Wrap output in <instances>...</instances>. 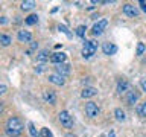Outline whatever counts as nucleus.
Segmentation results:
<instances>
[{"instance_id":"obj_8","label":"nucleus","mask_w":146,"mask_h":137,"mask_svg":"<svg viewBox=\"0 0 146 137\" xmlns=\"http://www.w3.org/2000/svg\"><path fill=\"white\" fill-rule=\"evenodd\" d=\"M129 90H131V84H129L126 79H120V81L117 82V93H119V94L128 93Z\"/></svg>"},{"instance_id":"obj_28","label":"nucleus","mask_w":146,"mask_h":137,"mask_svg":"<svg viewBox=\"0 0 146 137\" xmlns=\"http://www.w3.org/2000/svg\"><path fill=\"white\" fill-rule=\"evenodd\" d=\"M6 85H3V84H0V94H3V93H6Z\"/></svg>"},{"instance_id":"obj_22","label":"nucleus","mask_w":146,"mask_h":137,"mask_svg":"<svg viewBox=\"0 0 146 137\" xmlns=\"http://www.w3.org/2000/svg\"><path fill=\"white\" fill-rule=\"evenodd\" d=\"M114 116H116V119L119 122L125 120V111H123L122 108H116V110H114Z\"/></svg>"},{"instance_id":"obj_5","label":"nucleus","mask_w":146,"mask_h":137,"mask_svg":"<svg viewBox=\"0 0 146 137\" xmlns=\"http://www.w3.org/2000/svg\"><path fill=\"white\" fill-rule=\"evenodd\" d=\"M107 26H108V20H107V18H102V20H99V21L93 26L91 34H93V35H100L105 29H107Z\"/></svg>"},{"instance_id":"obj_30","label":"nucleus","mask_w":146,"mask_h":137,"mask_svg":"<svg viewBox=\"0 0 146 137\" xmlns=\"http://www.w3.org/2000/svg\"><path fill=\"white\" fill-rule=\"evenodd\" d=\"M67 137H78V136H72V134H68Z\"/></svg>"},{"instance_id":"obj_4","label":"nucleus","mask_w":146,"mask_h":137,"mask_svg":"<svg viewBox=\"0 0 146 137\" xmlns=\"http://www.w3.org/2000/svg\"><path fill=\"white\" fill-rule=\"evenodd\" d=\"M58 119L64 128H72L73 126V117L68 114V111H61L58 114Z\"/></svg>"},{"instance_id":"obj_12","label":"nucleus","mask_w":146,"mask_h":137,"mask_svg":"<svg viewBox=\"0 0 146 137\" xmlns=\"http://www.w3.org/2000/svg\"><path fill=\"white\" fill-rule=\"evenodd\" d=\"M49 82H52L55 85H64L66 79H64V76L58 75V73H52V75H49Z\"/></svg>"},{"instance_id":"obj_16","label":"nucleus","mask_w":146,"mask_h":137,"mask_svg":"<svg viewBox=\"0 0 146 137\" xmlns=\"http://www.w3.org/2000/svg\"><path fill=\"white\" fill-rule=\"evenodd\" d=\"M12 43V38L6 34H0V44L3 46V47H8L9 44Z\"/></svg>"},{"instance_id":"obj_21","label":"nucleus","mask_w":146,"mask_h":137,"mask_svg":"<svg viewBox=\"0 0 146 137\" xmlns=\"http://www.w3.org/2000/svg\"><path fill=\"white\" fill-rule=\"evenodd\" d=\"M27 128H29V134H31L32 137H40V132L36 131L34 122H29V123H27Z\"/></svg>"},{"instance_id":"obj_17","label":"nucleus","mask_w":146,"mask_h":137,"mask_svg":"<svg viewBox=\"0 0 146 137\" xmlns=\"http://www.w3.org/2000/svg\"><path fill=\"white\" fill-rule=\"evenodd\" d=\"M47 59H50L47 50H41V52L36 55V61H40V63H46Z\"/></svg>"},{"instance_id":"obj_14","label":"nucleus","mask_w":146,"mask_h":137,"mask_svg":"<svg viewBox=\"0 0 146 137\" xmlns=\"http://www.w3.org/2000/svg\"><path fill=\"white\" fill-rule=\"evenodd\" d=\"M18 40L21 41V43H29V41L32 40V34L29 31H18Z\"/></svg>"},{"instance_id":"obj_18","label":"nucleus","mask_w":146,"mask_h":137,"mask_svg":"<svg viewBox=\"0 0 146 137\" xmlns=\"http://www.w3.org/2000/svg\"><path fill=\"white\" fill-rule=\"evenodd\" d=\"M137 114L141 116V117H146V100L139 104V107H137Z\"/></svg>"},{"instance_id":"obj_15","label":"nucleus","mask_w":146,"mask_h":137,"mask_svg":"<svg viewBox=\"0 0 146 137\" xmlns=\"http://www.w3.org/2000/svg\"><path fill=\"white\" fill-rule=\"evenodd\" d=\"M98 94V90L94 88V87H85L84 90H82V93H81V96L82 98H93V96H96Z\"/></svg>"},{"instance_id":"obj_6","label":"nucleus","mask_w":146,"mask_h":137,"mask_svg":"<svg viewBox=\"0 0 146 137\" xmlns=\"http://www.w3.org/2000/svg\"><path fill=\"white\" fill-rule=\"evenodd\" d=\"M67 55L62 53V52H55L50 55V63H53L55 66H58V64H62L64 61H66Z\"/></svg>"},{"instance_id":"obj_29","label":"nucleus","mask_w":146,"mask_h":137,"mask_svg":"<svg viewBox=\"0 0 146 137\" xmlns=\"http://www.w3.org/2000/svg\"><path fill=\"white\" fill-rule=\"evenodd\" d=\"M140 6H141V9L146 12V2H143V0H140Z\"/></svg>"},{"instance_id":"obj_26","label":"nucleus","mask_w":146,"mask_h":137,"mask_svg":"<svg viewBox=\"0 0 146 137\" xmlns=\"http://www.w3.org/2000/svg\"><path fill=\"white\" fill-rule=\"evenodd\" d=\"M58 29L61 31V32H64V34H66L67 37H72V35H70V32H68V29H67V27L64 26V25H59V26H58Z\"/></svg>"},{"instance_id":"obj_27","label":"nucleus","mask_w":146,"mask_h":137,"mask_svg":"<svg viewBox=\"0 0 146 137\" xmlns=\"http://www.w3.org/2000/svg\"><path fill=\"white\" fill-rule=\"evenodd\" d=\"M140 87H141L143 91H146V78H141L140 79Z\"/></svg>"},{"instance_id":"obj_1","label":"nucleus","mask_w":146,"mask_h":137,"mask_svg":"<svg viewBox=\"0 0 146 137\" xmlns=\"http://www.w3.org/2000/svg\"><path fill=\"white\" fill-rule=\"evenodd\" d=\"M23 128H25V125H23L21 119L18 117H9L8 122H6V134L9 137H18L23 132Z\"/></svg>"},{"instance_id":"obj_11","label":"nucleus","mask_w":146,"mask_h":137,"mask_svg":"<svg viewBox=\"0 0 146 137\" xmlns=\"http://www.w3.org/2000/svg\"><path fill=\"white\" fill-rule=\"evenodd\" d=\"M102 52L105 55H114L117 52V46L114 43H104L102 44Z\"/></svg>"},{"instance_id":"obj_24","label":"nucleus","mask_w":146,"mask_h":137,"mask_svg":"<svg viewBox=\"0 0 146 137\" xmlns=\"http://www.w3.org/2000/svg\"><path fill=\"white\" fill-rule=\"evenodd\" d=\"M85 31H87V27L82 25V26H78V29H76V35L78 37H81V38H84L85 37Z\"/></svg>"},{"instance_id":"obj_2","label":"nucleus","mask_w":146,"mask_h":137,"mask_svg":"<svg viewBox=\"0 0 146 137\" xmlns=\"http://www.w3.org/2000/svg\"><path fill=\"white\" fill-rule=\"evenodd\" d=\"M96 50H98V43H96L94 40L85 41L84 49H82V57H84L85 59H88V58H91L96 53Z\"/></svg>"},{"instance_id":"obj_7","label":"nucleus","mask_w":146,"mask_h":137,"mask_svg":"<svg viewBox=\"0 0 146 137\" xmlns=\"http://www.w3.org/2000/svg\"><path fill=\"white\" fill-rule=\"evenodd\" d=\"M139 98H140V93H139L135 88H131V90L126 93V102L129 104V105H134L137 100H139Z\"/></svg>"},{"instance_id":"obj_9","label":"nucleus","mask_w":146,"mask_h":137,"mask_svg":"<svg viewBox=\"0 0 146 137\" xmlns=\"http://www.w3.org/2000/svg\"><path fill=\"white\" fill-rule=\"evenodd\" d=\"M123 12H125V15H128V17H137L139 15V9L131 3L123 5Z\"/></svg>"},{"instance_id":"obj_23","label":"nucleus","mask_w":146,"mask_h":137,"mask_svg":"<svg viewBox=\"0 0 146 137\" xmlns=\"http://www.w3.org/2000/svg\"><path fill=\"white\" fill-rule=\"evenodd\" d=\"M40 137H53V134H52V131H50L49 128H41Z\"/></svg>"},{"instance_id":"obj_20","label":"nucleus","mask_w":146,"mask_h":137,"mask_svg":"<svg viewBox=\"0 0 146 137\" xmlns=\"http://www.w3.org/2000/svg\"><path fill=\"white\" fill-rule=\"evenodd\" d=\"M36 21H38V15H36V14H31V15L26 17V20H25V23H26V25H29V26L35 25Z\"/></svg>"},{"instance_id":"obj_25","label":"nucleus","mask_w":146,"mask_h":137,"mask_svg":"<svg viewBox=\"0 0 146 137\" xmlns=\"http://www.w3.org/2000/svg\"><path fill=\"white\" fill-rule=\"evenodd\" d=\"M145 50H146V47H145V44H143V43H137V50H135V55H137V57L143 55Z\"/></svg>"},{"instance_id":"obj_3","label":"nucleus","mask_w":146,"mask_h":137,"mask_svg":"<svg viewBox=\"0 0 146 137\" xmlns=\"http://www.w3.org/2000/svg\"><path fill=\"white\" fill-rule=\"evenodd\" d=\"M99 111H100V110H99V107H98V104L93 102V100H90V102L85 104V114H87L88 117H91V119L96 117V116L99 114Z\"/></svg>"},{"instance_id":"obj_10","label":"nucleus","mask_w":146,"mask_h":137,"mask_svg":"<svg viewBox=\"0 0 146 137\" xmlns=\"http://www.w3.org/2000/svg\"><path fill=\"white\" fill-rule=\"evenodd\" d=\"M55 72H56L58 75H61V76H67V75H70V66L66 64V63L58 64V66L55 67Z\"/></svg>"},{"instance_id":"obj_19","label":"nucleus","mask_w":146,"mask_h":137,"mask_svg":"<svg viewBox=\"0 0 146 137\" xmlns=\"http://www.w3.org/2000/svg\"><path fill=\"white\" fill-rule=\"evenodd\" d=\"M34 6H35V2H34V0H26V2L21 3V9H23V11H31Z\"/></svg>"},{"instance_id":"obj_13","label":"nucleus","mask_w":146,"mask_h":137,"mask_svg":"<svg viewBox=\"0 0 146 137\" xmlns=\"http://www.w3.org/2000/svg\"><path fill=\"white\" fill-rule=\"evenodd\" d=\"M43 99L47 104L53 105L55 102H56V94H55V91H52V90H46L44 93H43Z\"/></svg>"}]
</instances>
